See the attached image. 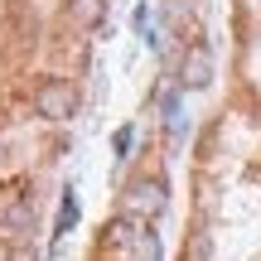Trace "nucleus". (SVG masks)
Listing matches in <instances>:
<instances>
[{"instance_id": "1", "label": "nucleus", "mask_w": 261, "mask_h": 261, "mask_svg": "<svg viewBox=\"0 0 261 261\" xmlns=\"http://www.w3.org/2000/svg\"><path fill=\"white\" fill-rule=\"evenodd\" d=\"M169 203L165 184L160 179H136V184H126V198H121V213L136 218V223H150V218H160Z\"/></svg>"}, {"instance_id": "2", "label": "nucleus", "mask_w": 261, "mask_h": 261, "mask_svg": "<svg viewBox=\"0 0 261 261\" xmlns=\"http://www.w3.org/2000/svg\"><path fill=\"white\" fill-rule=\"evenodd\" d=\"M34 112L44 116V121H68V116L77 112L73 83H63V77H44V83L34 87Z\"/></svg>"}, {"instance_id": "3", "label": "nucleus", "mask_w": 261, "mask_h": 261, "mask_svg": "<svg viewBox=\"0 0 261 261\" xmlns=\"http://www.w3.org/2000/svg\"><path fill=\"white\" fill-rule=\"evenodd\" d=\"M179 83H184V87H194V92H203V87L213 83V54H208V44H189V48H184Z\"/></svg>"}, {"instance_id": "4", "label": "nucleus", "mask_w": 261, "mask_h": 261, "mask_svg": "<svg viewBox=\"0 0 261 261\" xmlns=\"http://www.w3.org/2000/svg\"><path fill=\"white\" fill-rule=\"evenodd\" d=\"M121 232V252L130 261H160V242L155 232H140V227H116Z\"/></svg>"}, {"instance_id": "5", "label": "nucleus", "mask_w": 261, "mask_h": 261, "mask_svg": "<svg viewBox=\"0 0 261 261\" xmlns=\"http://www.w3.org/2000/svg\"><path fill=\"white\" fill-rule=\"evenodd\" d=\"M73 19L77 24H97L102 19V0H73Z\"/></svg>"}, {"instance_id": "6", "label": "nucleus", "mask_w": 261, "mask_h": 261, "mask_svg": "<svg viewBox=\"0 0 261 261\" xmlns=\"http://www.w3.org/2000/svg\"><path fill=\"white\" fill-rule=\"evenodd\" d=\"M29 208H34V203H29V198H19V203L5 213V223H10V227H24V223H29Z\"/></svg>"}, {"instance_id": "7", "label": "nucleus", "mask_w": 261, "mask_h": 261, "mask_svg": "<svg viewBox=\"0 0 261 261\" xmlns=\"http://www.w3.org/2000/svg\"><path fill=\"white\" fill-rule=\"evenodd\" d=\"M15 261H39V256L34 252H15Z\"/></svg>"}]
</instances>
